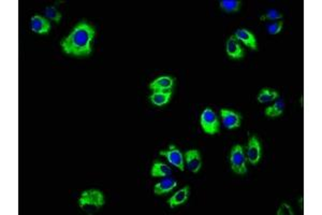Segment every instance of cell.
<instances>
[{"label":"cell","mask_w":322,"mask_h":215,"mask_svg":"<svg viewBox=\"0 0 322 215\" xmlns=\"http://www.w3.org/2000/svg\"><path fill=\"white\" fill-rule=\"evenodd\" d=\"M95 36L96 30L93 25L86 21H82L72 29L68 37L60 41V46L68 55L77 57L89 56L93 52Z\"/></svg>","instance_id":"6da1fadb"},{"label":"cell","mask_w":322,"mask_h":215,"mask_svg":"<svg viewBox=\"0 0 322 215\" xmlns=\"http://www.w3.org/2000/svg\"><path fill=\"white\" fill-rule=\"evenodd\" d=\"M105 204V198L102 192L98 189H87L81 194L79 205L81 210L88 215H93Z\"/></svg>","instance_id":"7a4b0ae2"},{"label":"cell","mask_w":322,"mask_h":215,"mask_svg":"<svg viewBox=\"0 0 322 215\" xmlns=\"http://www.w3.org/2000/svg\"><path fill=\"white\" fill-rule=\"evenodd\" d=\"M230 165L231 169L236 175L243 176L247 173V159L245 156L244 147L239 144H236L232 147L230 152Z\"/></svg>","instance_id":"3957f363"},{"label":"cell","mask_w":322,"mask_h":215,"mask_svg":"<svg viewBox=\"0 0 322 215\" xmlns=\"http://www.w3.org/2000/svg\"><path fill=\"white\" fill-rule=\"evenodd\" d=\"M200 124L201 128L205 134L208 135H216L220 130V122L217 117V114L215 113L211 107H206L204 111L201 113L200 118Z\"/></svg>","instance_id":"277c9868"},{"label":"cell","mask_w":322,"mask_h":215,"mask_svg":"<svg viewBox=\"0 0 322 215\" xmlns=\"http://www.w3.org/2000/svg\"><path fill=\"white\" fill-rule=\"evenodd\" d=\"M161 156H164L167 158V160L176 168H178L180 171L185 170V158L184 155L181 153L178 148L174 145L171 144L169 146L168 150L160 151L159 153Z\"/></svg>","instance_id":"5b68a950"},{"label":"cell","mask_w":322,"mask_h":215,"mask_svg":"<svg viewBox=\"0 0 322 215\" xmlns=\"http://www.w3.org/2000/svg\"><path fill=\"white\" fill-rule=\"evenodd\" d=\"M246 159L248 160L251 165H257L262 157V150H261V143L255 136H251L249 138V141L246 146L245 152Z\"/></svg>","instance_id":"8992f818"},{"label":"cell","mask_w":322,"mask_h":215,"mask_svg":"<svg viewBox=\"0 0 322 215\" xmlns=\"http://www.w3.org/2000/svg\"><path fill=\"white\" fill-rule=\"evenodd\" d=\"M220 117H221L222 125H224L227 129H234L241 126L242 115L233 110L221 109Z\"/></svg>","instance_id":"52a82bcc"},{"label":"cell","mask_w":322,"mask_h":215,"mask_svg":"<svg viewBox=\"0 0 322 215\" xmlns=\"http://www.w3.org/2000/svg\"><path fill=\"white\" fill-rule=\"evenodd\" d=\"M184 158H185V164L187 166V169L189 171L192 172V173H198L201 170L202 158H201V155H200L199 151L195 150V148H192V150H189L185 153Z\"/></svg>","instance_id":"ba28073f"},{"label":"cell","mask_w":322,"mask_h":215,"mask_svg":"<svg viewBox=\"0 0 322 215\" xmlns=\"http://www.w3.org/2000/svg\"><path fill=\"white\" fill-rule=\"evenodd\" d=\"M233 37L238 41V42L239 41L243 42L247 47L254 49V51H257L258 49L257 38H255V36L252 34L250 30L246 29V28H239L234 32Z\"/></svg>","instance_id":"9c48e42d"},{"label":"cell","mask_w":322,"mask_h":215,"mask_svg":"<svg viewBox=\"0 0 322 215\" xmlns=\"http://www.w3.org/2000/svg\"><path fill=\"white\" fill-rule=\"evenodd\" d=\"M51 28V23H49L48 20L44 18V16L34 15L30 19V29L38 35L48 34Z\"/></svg>","instance_id":"30bf717a"},{"label":"cell","mask_w":322,"mask_h":215,"mask_svg":"<svg viewBox=\"0 0 322 215\" xmlns=\"http://www.w3.org/2000/svg\"><path fill=\"white\" fill-rule=\"evenodd\" d=\"M175 79L170 76H163L157 78L150 84V88L153 92H170L173 89Z\"/></svg>","instance_id":"8fae6325"},{"label":"cell","mask_w":322,"mask_h":215,"mask_svg":"<svg viewBox=\"0 0 322 215\" xmlns=\"http://www.w3.org/2000/svg\"><path fill=\"white\" fill-rule=\"evenodd\" d=\"M226 51L230 59H233V60H241L245 55L244 48L233 36L228 38L226 42Z\"/></svg>","instance_id":"7c38bea8"},{"label":"cell","mask_w":322,"mask_h":215,"mask_svg":"<svg viewBox=\"0 0 322 215\" xmlns=\"http://www.w3.org/2000/svg\"><path fill=\"white\" fill-rule=\"evenodd\" d=\"M177 186V181L171 177L163 178L158 183H156L154 187V193L156 195H166Z\"/></svg>","instance_id":"4fadbf2b"},{"label":"cell","mask_w":322,"mask_h":215,"mask_svg":"<svg viewBox=\"0 0 322 215\" xmlns=\"http://www.w3.org/2000/svg\"><path fill=\"white\" fill-rule=\"evenodd\" d=\"M189 193H190V188H189V186H185L183 188H180L178 192H176L168 200L170 208L174 209L175 206L181 205V204H184L185 202H187L188 198H189Z\"/></svg>","instance_id":"5bb4252c"},{"label":"cell","mask_w":322,"mask_h":215,"mask_svg":"<svg viewBox=\"0 0 322 215\" xmlns=\"http://www.w3.org/2000/svg\"><path fill=\"white\" fill-rule=\"evenodd\" d=\"M172 169L169 165L164 164L159 160H155L152 170H151V176L154 178H166V177H171L172 176Z\"/></svg>","instance_id":"9a60e30c"},{"label":"cell","mask_w":322,"mask_h":215,"mask_svg":"<svg viewBox=\"0 0 322 215\" xmlns=\"http://www.w3.org/2000/svg\"><path fill=\"white\" fill-rule=\"evenodd\" d=\"M172 90L170 92H153L150 96V101L156 106H163L170 102Z\"/></svg>","instance_id":"2e32d148"},{"label":"cell","mask_w":322,"mask_h":215,"mask_svg":"<svg viewBox=\"0 0 322 215\" xmlns=\"http://www.w3.org/2000/svg\"><path fill=\"white\" fill-rule=\"evenodd\" d=\"M285 111V101L283 99H276L275 102L268 106L266 110H264V114L267 115L268 118H278L282 115Z\"/></svg>","instance_id":"e0dca14e"},{"label":"cell","mask_w":322,"mask_h":215,"mask_svg":"<svg viewBox=\"0 0 322 215\" xmlns=\"http://www.w3.org/2000/svg\"><path fill=\"white\" fill-rule=\"evenodd\" d=\"M279 94L274 89L271 88H263L258 95V101L260 103H269L272 101H275L278 99Z\"/></svg>","instance_id":"ac0fdd59"},{"label":"cell","mask_w":322,"mask_h":215,"mask_svg":"<svg viewBox=\"0 0 322 215\" xmlns=\"http://www.w3.org/2000/svg\"><path fill=\"white\" fill-rule=\"evenodd\" d=\"M242 3L237 2V0H222V2H220V8L227 13L238 11Z\"/></svg>","instance_id":"d6986e66"},{"label":"cell","mask_w":322,"mask_h":215,"mask_svg":"<svg viewBox=\"0 0 322 215\" xmlns=\"http://www.w3.org/2000/svg\"><path fill=\"white\" fill-rule=\"evenodd\" d=\"M44 15L45 18L48 20V21H53L55 23L58 24L60 21H61V18L62 15L61 13L56 9L55 7L51 6V7H46L45 10H44Z\"/></svg>","instance_id":"ffe728a7"},{"label":"cell","mask_w":322,"mask_h":215,"mask_svg":"<svg viewBox=\"0 0 322 215\" xmlns=\"http://www.w3.org/2000/svg\"><path fill=\"white\" fill-rule=\"evenodd\" d=\"M283 27H284V22L282 20L276 21V22L269 25L268 31H269L270 35H277L283 30Z\"/></svg>","instance_id":"44dd1931"},{"label":"cell","mask_w":322,"mask_h":215,"mask_svg":"<svg viewBox=\"0 0 322 215\" xmlns=\"http://www.w3.org/2000/svg\"><path fill=\"white\" fill-rule=\"evenodd\" d=\"M282 19H283V15L276 10H270L266 15L261 18V20H269V21H280Z\"/></svg>","instance_id":"7402d4cb"},{"label":"cell","mask_w":322,"mask_h":215,"mask_svg":"<svg viewBox=\"0 0 322 215\" xmlns=\"http://www.w3.org/2000/svg\"><path fill=\"white\" fill-rule=\"evenodd\" d=\"M285 214H287V215H293L294 214V212L291 209V206L289 205L287 202H284V203L280 204L279 209L277 211V215H285Z\"/></svg>","instance_id":"603a6c76"}]
</instances>
